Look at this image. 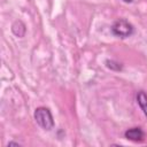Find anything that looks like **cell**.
I'll list each match as a JSON object with an SVG mask.
<instances>
[{
    "label": "cell",
    "instance_id": "obj_1",
    "mask_svg": "<svg viewBox=\"0 0 147 147\" xmlns=\"http://www.w3.org/2000/svg\"><path fill=\"white\" fill-rule=\"evenodd\" d=\"M34 119L38 123V125L40 127H42L44 130H52L54 127V121H53V116L49 111V109L45 108V107H39L36 109L34 111Z\"/></svg>",
    "mask_w": 147,
    "mask_h": 147
},
{
    "label": "cell",
    "instance_id": "obj_3",
    "mask_svg": "<svg viewBox=\"0 0 147 147\" xmlns=\"http://www.w3.org/2000/svg\"><path fill=\"white\" fill-rule=\"evenodd\" d=\"M124 136H125L126 139L132 140V141H136V142H140V141H142L145 139V132L140 127L129 129V130L125 131Z\"/></svg>",
    "mask_w": 147,
    "mask_h": 147
},
{
    "label": "cell",
    "instance_id": "obj_2",
    "mask_svg": "<svg viewBox=\"0 0 147 147\" xmlns=\"http://www.w3.org/2000/svg\"><path fill=\"white\" fill-rule=\"evenodd\" d=\"M111 32L119 38H127L133 33V26L126 20H117L111 25Z\"/></svg>",
    "mask_w": 147,
    "mask_h": 147
},
{
    "label": "cell",
    "instance_id": "obj_4",
    "mask_svg": "<svg viewBox=\"0 0 147 147\" xmlns=\"http://www.w3.org/2000/svg\"><path fill=\"white\" fill-rule=\"evenodd\" d=\"M137 101H138V105L140 106V108L142 109L144 114L147 116V94L145 92H138L137 94Z\"/></svg>",
    "mask_w": 147,
    "mask_h": 147
},
{
    "label": "cell",
    "instance_id": "obj_5",
    "mask_svg": "<svg viewBox=\"0 0 147 147\" xmlns=\"http://www.w3.org/2000/svg\"><path fill=\"white\" fill-rule=\"evenodd\" d=\"M11 31L15 36L17 37H23L25 34V25L21 22V21H16L13 26H11Z\"/></svg>",
    "mask_w": 147,
    "mask_h": 147
},
{
    "label": "cell",
    "instance_id": "obj_6",
    "mask_svg": "<svg viewBox=\"0 0 147 147\" xmlns=\"http://www.w3.org/2000/svg\"><path fill=\"white\" fill-rule=\"evenodd\" d=\"M123 1H124V2H127V3H130V2H132L133 0H123Z\"/></svg>",
    "mask_w": 147,
    "mask_h": 147
}]
</instances>
